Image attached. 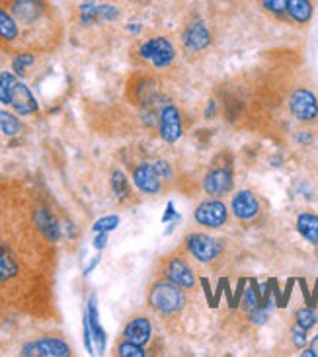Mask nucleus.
Here are the masks:
<instances>
[{
  "label": "nucleus",
  "instance_id": "nucleus-9",
  "mask_svg": "<svg viewBox=\"0 0 318 357\" xmlns=\"http://www.w3.org/2000/svg\"><path fill=\"white\" fill-rule=\"evenodd\" d=\"M162 176L156 170L154 162H140L135 170H133V182L143 193H158L162 190Z\"/></svg>",
  "mask_w": 318,
  "mask_h": 357
},
{
  "label": "nucleus",
  "instance_id": "nucleus-40",
  "mask_svg": "<svg viewBox=\"0 0 318 357\" xmlns=\"http://www.w3.org/2000/svg\"><path fill=\"white\" fill-rule=\"evenodd\" d=\"M98 264H100V256H96V258H94V260L90 262L88 266H86V269H84V275H88V273H92V269L96 268Z\"/></svg>",
  "mask_w": 318,
  "mask_h": 357
},
{
  "label": "nucleus",
  "instance_id": "nucleus-11",
  "mask_svg": "<svg viewBox=\"0 0 318 357\" xmlns=\"http://www.w3.org/2000/svg\"><path fill=\"white\" fill-rule=\"evenodd\" d=\"M234 180L229 168H213L204 178V190L211 197H223L232 192Z\"/></svg>",
  "mask_w": 318,
  "mask_h": 357
},
{
  "label": "nucleus",
  "instance_id": "nucleus-4",
  "mask_svg": "<svg viewBox=\"0 0 318 357\" xmlns=\"http://www.w3.org/2000/svg\"><path fill=\"white\" fill-rule=\"evenodd\" d=\"M186 250L190 252L197 262L201 264H209L217 260L221 252H223V244L219 243L217 238L204 234V232H193L186 238Z\"/></svg>",
  "mask_w": 318,
  "mask_h": 357
},
{
  "label": "nucleus",
  "instance_id": "nucleus-2",
  "mask_svg": "<svg viewBox=\"0 0 318 357\" xmlns=\"http://www.w3.org/2000/svg\"><path fill=\"white\" fill-rule=\"evenodd\" d=\"M149 305L162 317H174L186 305L184 289L166 278L156 281L149 291Z\"/></svg>",
  "mask_w": 318,
  "mask_h": 357
},
{
  "label": "nucleus",
  "instance_id": "nucleus-31",
  "mask_svg": "<svg viewBox=\"0 0 318 357\" xmlns=\"http://www.w3.org/2000/svg\"><path fill=\"white\" fill-rule=\"evenodd\" d=\"M262 4L273 14L287 12V0H262Z\"/></svg>",
  "mask_w": 318,
  "mask_h": 357
},
{
  "label": "nucleus",
  "instance_id": "nucleus-22",
  "mask_svg": "<svg viewBox=\"0 0 318 357\" xmlns=\"http://www.w3.org/2000/svg\"><path fill=\"white\" fill-rule=\"evenodd\" d=\"M16 273H18V264L14 262L10 256L6 254L4 246L0 244V283L12 280Z\"/></svg>",
  "mask_w": 318,
  "mask_h": 357
},
{
  "label": "nucleus",
  "instance_id": "nucleus-17",
  "mask_svg": "<svg viewBox=\"0 0 318 357\" xmlns=\"http://www.w3.org/2000/svg\"><path fill=\"white\" fill-rule=\"evenodd\" d=\"M34 221H36L38 229L41 230V234H43L47 241L57 243V241L61 238V227H59V221L55 219V215H53L49 209H45V207L36 209V213H34Z\"/></svg>",
  "mask_w": 318,
  "mask_h": 357
},
{
  "label": "nucleus",
  "instance_id": "nucleus-1",
  "mask_svg": "<svg viewBox=\"0 0 318 357\" xmlns=\"http://www.w3.org/2000/svg\"><path fill=\"white\" fill-rule=\"evenodd\" d=\"M0 103L14 108L18 115H32L39 110L32 90L10 71L0 73Z\"/></svg>",
  "mask_w": 318,
  "mask_h": 357
},
{
  "label": "nucleus",
  "instance_id": "nucleus-27",
  "mask_svg": "<svg viewBox=\"0 0 318 357\" xmlns=\"http://www.w3.org/2000/svg\"><path fill=\"white\" fill-rule=\"evenodd\" d=\"M34 63H36V57L32 53H20V55H16V59L12 61V71L18 77H22L26 73L27 66H32Z\"/></svg>",
  "mask_w": 318,
  "mask_h": 357
},
{
  "label": "nucleus",
  "instance_id": "nucleus-14",
  "mask_svg": "<svg viewBox=\"0 0 318 357\" xmlns=\"http://www.w3.org/2000/svg\"><path fill=\"white\" fill-rule=\"evenodd\" d=\"M230 209L234 213V217L241 221H252V219L260 213V204L256 199V195L248 190L234 193L232 201H230Z\"/></svg>",
  "mask_w": 318,
  "mask_h": 357
},
{
  "label": "nucleus",
  "instance_id": "nucleus-13",
  "mask_svg": "<svg viewBox=\"0 0 318 357\" xmlns=\"http://www.w3.org/2000/svg\"><path fill=\"white\" fill-rule=\"evenodd\" d=\"M84 319L88 322L96 354H103V349H106V332H103L102 324H100V312H98V299H96V295H92L88 299Z\"/></svg>",
  "mask_w": 318,
  "mask_h": 357
},
{
  "label": "nucleus",
  "instance_id": "nucleus-30",
  "mask_svg": "<svg viewBox=\"0 0 318 357\" xmlns=\"http://www.w3.org/2000/svg\"><path fill=\"white\" fill-rule=\"evenodd\" d=\"M306 332L303 326H299V324H295L291 328V340L293 344L297 345V347H303V345H306Z\"/></svg>",
  "mask_w": 318,
  "mask_h": 357
},
{
  "label": "nucleus",
  "instance_id": "nucleus-38",
  "mask_svg": "<svg viewBox=\"0 0 318 357\" xmlns=\"http://www.w3.org/2000/svg\"><path fill=\"white\" fill-rule=\"evenodd\" d=\"M221 297H223V283L219 281V285H217V289H215V295H213L211 308H217V306H219V303H221Z\"/></svg>",
  "mask_w": 318,
  "mask_h": 357
},
{
  "label": "nucleus",
  "instance_id": "nucleus-29",
  "mask_svg": "<svg viewBox=\"0 0 318 357\" xmlns=\"http://www.w3.org/2000/svg\"><path fill=\"white\" fill-rule=\"evenodd\" d=\"M119 18V10L112 4H100V20L103 22H114Z\"/></svg>",
  "mask_w": 318,
  "mask_h": 357
},
{
  "label": "nucleus",
  "instance_id": "nucleus-19",
  "mask_svg": "<svg viewBox=\"0 0 318 357\" xmlns=\"http://www.w3.org/2000/svg\"><path fill=\"white\" fill-rule=\"evenodd\" d=\"M20 36V27L18 20L14 18L12 12H8L6 8L0 6V41L12 43Z\"/></svg>",
  "mask_w": 318,
  "mask_h": 357
},
{
  "label": "nucleus",
  "instance_id": "nucleus-32",
  "mask_svg": "<svg viewBox=\"0 0 318 357\" xmlns=\"http://www.w3.org/2000/svg\"><path fill=\"white\" fill-rule=\"evenodd\" d=\"M248 319L252 320L254 324H264L267 320V306H258L252 312H248Z\"/></svg>",
  "mask_w": 318,
  "mask_h": 357
},
{
  "label": "nucleus",
  "instance_id": "nucleus-10",
  "mask_svg": "<svg viewBox=\"0 0 318 357\" xmlns=\"http://www.w3.org/2000/svg\"><path fill=\"white\" fill-rule=\"evenodd\" d=\"M164 275L166 280L174 281L182 289H193V285H195V273L190 264L184 260V256H172L166 262Z\"/></svg>",
  "mask_w": 318,
  "mask_h": 357
},
{
  "label": "nucleus",
  "instance_id": "nucleus-8",
  "mask_svg": "<svg viewBox=\"0 0 318 357\" xmlns=\"http://www.w3.org/2000/svg\"><path fill=\"white\" fill-rule=\"evenodd\" d=\"M158 129H160V137L166 143H176L182 137L184 129H182V117L176 106H162L158 112Z\"/></svg>",
  "mask_w": 318,
  "mask_h": 357
},
{
  "label": "nucleus",
  "instance_id": "nucleus-39",
  "mask_svg": "<svg viewBox=\"0 0 318 357\" xmlns=\"http://www.w3.org/2000/svg\"><path fill=\"white\" fill-rule=\"evenodd\" d=\"M299 283H301V289H303V297H305L306 305L310 306V301H313V297H310V291H308V287H306L305 280H299Z\"/></svg>",
  "mask_w": 318,
  "mask_h": 357
},
{
  "label": "nucleus",
  "instance_id": "nucleus-28",
  "mask_svg": "<svg viewBox=\"0 0 318 357\" xmlns=\"http://www.w3.org/2000/svg\"><path fill=\"white\" fill-rule=\"evenodd\" d=\"M117 227H119V217L117 215H106V217L98 219L92 229L96 232H110V230L117 229Z\"/></svg>",
  "mask_w": 318,
  "mask_h": 357
},
{
  "label": "nucleus",
  "instance_id": "nucleus-6",
  "mask_svg": "<svg viewBox=\"0 0 318 357\" xmlns=\"http://www.w3.org/2000/svg\"><path fill=\"white\" fill-rule=\"evenodd\" d=\"M289 110L299 121H315L318 117L317 96L306 88H297L291 94Z\"/></svg>",
  "mask_w": 318,
  "mask_h": 357
},
{
  "label": "nucleus",
  "instance_id": "nucleus-24",
  "mask_svg": "<svg viewBox=\"0 0 318 357\" xmlns=\"http://www.w3.org/2000/svg\"><path fill=\"white\" fill-rule=\"evenodd\" d=\"M80 20L82 24H94L100 20V4L96 2H84L80 6Z\"/></svg>",
  "mask_w": 318,
  "mask_h": 357
},
{
  "label": "nucleus",
  "instance_id": "nucleus-33",
  "mask_svg": "<svg viewBox=\"0 0 318 357\" xmlns=\"http://www.w3.org/2000/svg\"><path fill=\"white\" fill-rule=\"evenodd\" d=\"M244 289H246V280H241V281H238V287H236V291L232 293L230 308H236V306L241 305V299H242V295H244Z\"/></svg>",
  "mask_w": 318,
  "mask_h": 357
},
{
  "label": "nucleus",
  "instance_id": "nucleus-26",
  "mask_svg": "<svg viewBox=\"0 0 318 357\" xmlns=\"http://www.w3.org/2000/svg\"><path fill=\"white\" fill-rule=\"evenodd\" d=\"M117 356L119 357H145L147 356V352H145V347L139 344H133V342H121V344L117 345Z\"/></svg>",
  "mask_w": 318,
  "mask_h": 357
},
{
  "label": "nucleus",
  "instance_id": "nucleus-35",
  "mask_svg": "<svg viewBox=\"0 0 318 357\" xmlns=\"http://www.w3.org/2000/svg\"><path fill=\"white\" fill-rule=\"evenodd\" d=\"M199 283H201V287H204V293L205 297H207V303H209V306H211V303H213V289H211V283H209V280H205V278H201Z\"/></svg>",
  "mask_w": 318,
  "mask_h": 357
},
{
  "label": "nucleus",
  "instance_id": "nucleus-36",
  "mask_svg": "<svg viewBox=\"0 0 318 357\" xmlns=\"http://www.w3.org/2000/svg\"><path fill=\"white\" fill-rule=\"evenodd\" d=\"M106 244H108V232H98L96 238H94V248L96 250H103Z\"/></svg>",
  "mask_w": 318,
  "mask_h": 357
},
{
  "label": "nucleus",
  "instance_id": "nucleus-12",
  "mask_svg": "<svg viewBox=\"0 0 318 357\" xmlns=\"http://www.w3.org/2000/svg\"><path fill=\"white\" fill-rule=\"evenodd\" d=\"M10 12L20 24H36L45 14V0H10Z\"/></svg>",
  "mask_w": 318,
  "mask_h": 357
},
{
  "label": "nucleus",
  "instance_id": "nucleus-16",
  "mask_svg": "<svg viewBox=\"0 0 318 357\" xmlns=\"http://www.w3.org/2000/svg\"><path fill=\"white\" fill-rule=\"evenodd\" d=\"M151 336H153V324L147 317H137V319L129 320V324L123 330V338L127 342L139 344L143 347L151 342Z\"/></svg>",
  "mask_w": 318,
  "mask_h": 357
},
{
  "label": "nucleus",
  "instance_id": "nucleus-23",
  "mask_svg": "<svg viewBox=\"0 0 318 357\" xmlns=\"http://www.w3.org/2000/svg\"><path fill=\"white\" fill-rule=\"evenodd\" d=\"M295 320H297V324H299V326H303L305 330H310V328H313V326H315V324L318 322L317 312H315V306H305V308L297 310Z\"/></svg>",
  "mask_w": 318,
  "mask_h": 357
},
{
  "label": "nucleus",
  "instance_id": "nucleus-20",
  "mask_svg": "<svg viewBox=\"0 0 318 357\" xmlns=\"http://www.w3.org/2000/svg\"><path fill=\"white\" fill-rule=\"evenodd\" d=\"M287 14L297 24H306L313 18L310 0H287Z\"/></svg>",
  "mask_w": 318,
  "mask_h": 357
},
{
  "label": "nucleus",
  "instance_id": "nucleus-34",
  "mask_svg": "<svg viewBox=\"0 0 318 357\" xmlns=\"http://www.w3.org/2000/svg\"><path fill=\"white\" fill-rule=\"evenodd\" d=\"M176 219H180V213H176L174 204L170 201V204L166 205V211L164 215H162V223H170V221H176Z\"/></svg>",
  "mask_w": 318,
  "mask_h": 357
},
{
  "label": "nucleus",
  "instance_id": "nucleus-3",
  "mask_svg": "<svg viewBox=\"0 0 318 357\" xmlns=\"http://www.w3.org/2000/svg\"><path fill=\"white\" fill-rule=\"evenodd\" d=\"M139 57L156 69H166L172 64L176 51H174V45L170 43V39L153 38L140 43Z\"/></svg>",
  "mask_w": 318,
  "mask_h": 357
},
{
  "label": "nucleus",
  "instance_id": "nucleus-21",
  "mask_svg": "<svg viewBox=\"0 0 318 357\" xmlns=\"http://www.w3.org/2000/svg\"><path fill=\"white\" fill-rule=\"evenodd\" d=\"M0 131L6 137H16V135L22 133V121L10 112L0 110Z\"/></svg>",
  "mask_w": 318,
  "mask_h": 357
},
{
  "label": "nucleus",
  "instance_id": "nucleus-15",
  "mask_svg": "<svg viewBox=\"0 0 318 357\" xmlns=\"http://www.w3.org/2000/svg\"><path fill=\"white\" fill-rule=\"evenodd\" d=\"M184 45L190 51H204L205 47L211 45V34H209V29L205 26V22L195 20V22H191L190 26L186 27V32H184Z\"/></svg>",
  "mask_w": 318,
  "mask_h": 357
},
{
  "label": "nucleus",
  "instance_id": "nucleus-7",
  "mask_svg": "<svg viewBox=\"0 0 318 357\" xmlns=\"http://www.w3.org/2000/svg\"><path fill=\"white\" fill-rule=\"evenodd\" d=\"M22 356L27 357H69L71 347L59 338H41L22 347Z\"/></svg>",
  "mask_w": 318,
  "mask_h": 357
},
{
  "label": "nucleus",
  "instance_id": "nucleus-25",
  "mask_svg": "<svg viewBox=\"0 0 318 357\" xmlns=\"http://www.w3.org/2000/svg\"><path fill=\"white\" fill-rule=\"evenodd\" d=\"M112 190L117 197H127L129 195V182L123 172L115 170L112 174Z\"/></svg>",
  "mask_w": 318,
  "mask_h": 357
},
{
  "label": "nucleus",
  "instance_id": "nucleus-5",
  "mask_svg": "<svg viewBox=\"0 0 318 357\" xmlns=\"http://www.w3.org/2000/svg\"><path fill=\"white\" fill-rule=\"evenodd\" d=\"M193 219L207 229H221L229 221V209L223 201H219V197H213L197 205Z\"/></svg>",
  "mask_w": 318,
  "mask_h": 357
},
{
  "label": "nucleus",
  "instance_id": "nucleus-37",
  "mask_svg": "<svg viewBox=\"0 0 318 357\" xmlns=\"http://www.w3.org/2000/svg\"><path fill=\"white\" fill-rule=\"evenodd\" d=\"M293 285H295V280L287 281V287H285V293H283V301H281V308H283V306H287V303H289V297H291Z\"/></svg>",
  "mask_w": 318,
  "mask_h": 357
},
{
  "label": "nucleus",
  "instance_id": "nucleus-41",
  "mask_svg": "<svg viewBox=\"0 0 318 357\" xmlns=\"http://www.w3.org/2000/svg\"><path fill=\"white\" fill-rule=\"evenodd\" d=\"M310 349H313V352H315V356L318 357V336H315V338H313V344H310Z\"/></svg>",
  "mask_w": 318,
  "mask_h": 357
},
{
  "label": "nucleus",
  "instance_id": "nucleus-18",
  "mask_svg": "<svg viewBox=\"0 0 318 357\" xmlns=\"http://www.w3.org/2000/svg\"><path fill=\"white\" fill-rule=\"evenodd\" d=\"M297 230L306 243L318 244V215L315 213H301L297 217Z\"/></svg>",
  "mask_w": 318,
  "mask_h": 357
}]
</instances>
